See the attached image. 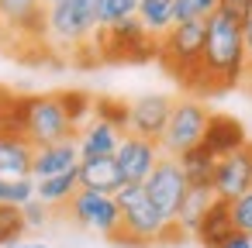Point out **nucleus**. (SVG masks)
I'll return each instance as SVG.
<instances>
[{"label": "nucleus", "mask_w": 252, "mask_h": 248, "mask_svg": "<svg viewBox=\"0 0 252 248\" xmlns=\"http://www.w3.org/2000/svg\"><path fill=\"white\" fill-rule=\"evenodd\" d=\"M242 73H245L242 25L224 18L221 11H214L204 21V52H200V66H197V76L187 93L197 100L228 93V90L242 86Z\"/></svg>", "instance_id": "f257e3e1"}, {"label": "nucleus", "mask_w": 252, "mask_h": 248, "mask_svg": "<svg viewBox=\"0 0 252 248\" xmlns=\"http://www.w3.org/2000/svg\"><path fill=\"white\" fill-rule=\"evenodd\" d=\"M114 200H118V210H121V227L107 241L118 245V248H149V245H156L166 220L152 207V200L145 196L142 183H125L114 193Z\"/></svg>", "instance_id": "f03ea898"}, {"label": "nucleus", "mask_w": 252, "mask_h": 248, "mask_svg": "<svg viewBox=\"0 0 252 248\" xmlns=\"http://www.w3.org/2000/svg\"><path fill=\"white\" fill-rule=\"evenodd\" d=\"M200 52H204V21L173 25L162 38H156V59L180 83V90H190L200 66Z\"/></svg>", "instance_id": "7ed1b4c3"}, {"label": "nucleus", "mask_w": 252, "mask_h": 248, "mask_svg": "<svg viewBox=\"0 0 252 248\" xmlns=\"http://www.w3.org/2000/svg\"><path fill=\"white\" fill-rule=\"evenodd\" d=\"M76 124L69 121L59 93H42V97H21V135L42 148V145H56V141H69L76 138Z\"/></svg>", "instance_id": "20e7f679"}, {"label": "nucleus", "mask_w": 252, "mask_h": 248, "mask_svg": "<svg viewBox=\"0 0 252 248\" xmlns=\"http://www.w3.org/2000/svg\"><path fill=\"white\" fill-rule=\"evenodd\" d=\"M90 49L100 62H149L156 59V38L142 28L138 18H125L111 28H97Z\"/></svg>", "instance_id": "39448f33"}, {"label": "nucleus", "mask_w": 252, "mask_h": 248, "mask_svg": "<svg viewBox=\"0 0 252 248\" xmlns=\"http://www.w3.org/2000/svg\"><path fill=\"white\" fill-rule=\"evenodd\" d=\"M207 117H211V107L197 97H183V100H173V110H169V121H166V131L159 138V148L162 155H173L180 159L183 152L197 148L200 138H204V128H207Z\"/></svg>", "instance_id": "423d86ee"}, {"label": "nucleus", "mask_w": 252, "mask_h": 248, "mask_svg": "<svg viewBox=\"0 0 252 248\" xmlns=\"http://www.w3.org/2000/svg\"><path fill=\"white\" fill-rule=\"evenodd\" d=\"M97 31V18L87 14L76 0H59V4L45 7V42L66 52L90 49V38Z\"/></svg>", "instance_id": "0eeeda50"}, {"label": "nucleus", "mask_w": 252, "mask_h": 248, "mask_svg": "<svg viewBox=\"0 0 252 248\" xmlns=\"http://www.w3.org/2000/svg\"><path fill=\"white\" fill-rule=\"evenodd\" d=\"M142 190H145V196L152 200V207L162 214V220H176L180 200H183V193H187V179H183L180 162H176L173 155H162V159L152 165V172L145 176Z\"/></svg>", "instance_id": "6e6552de"}, {"label": "nucleus", "mask_w": 252, "mask_h": 248, "mask_svg": "<svg viewBox=\"0 0 252 248\" xmlns=\"http://www.w3.org/2000/svg\"><path fill=\"white\" fill-rule=\"evenodd\" d=\"M66 217L87 231H97L104 238H111L118 227H121V210H118V200L114 196H104V193H90V190H76L73 200L63 207Z\"/></svg>", "instance_id": "1a4fd4ad"}, {"label": "nucleus", "mask_w": 252, "mask_h": 248, "mask_svg": "<svg viewBox=\"0 0 252 248\" xmlns=\"http://www.w3.org/2000/svg\"><path fill=\"white\" fill-rule=\"evenodd\" d=\"M211 190L218 200H235L245 190H252V141H245L242 148H235L231 155H221L214 162V179Z\"/></svg>", "instance_id": "9d476101"}, {"label": "nucleus", "mask_w": 252, "mask_h": 248, "mask_svg": "<svg viewBox=\"0 0 252 248\" xmlns=\"http://www.w3.org/2000/svg\"><path fill=\"white\" fill-rule=\"evenodd\" d=\"M169 110H173V97H166V93L138 97L135 104H128V124H125V135H138V138L159 141L162 131H166Z\"/></svg>", "instance_id": "9b49d317"}, {"label": "nucleus", "mask_w": 252, "mask_h": 248, "mask_svg": "<svg viewBox=\"0 0 252 248\" xmlns=\"http://www.w3.org/2000/svg\"><path fill=\"white\" fill-rule=\"evenodd\" d=\"M162 159V148L159 141L152 138H138V135H125L118 152H114V162L125 176V183H145V176L152 172V165Z\"/></svg>", "instance_id": "f8f14e48"}, {"label": "nucleus", "mask_w": 252, "mask_h": 248, "mask_svg": "<svg viewBox=\"0 0 252 248\" xmlns=\"http://www.w3.org/2000/svg\"><path fill=\"white\" fill-rule=\"evenodd\" d=\"M125 131L104 117H90L80 131H76V148H80V162L83 159H107L118 152Z\"/></svg>", "instance_id": "ddd939ff"}, {"label": "nucleus", "mask_w": 252, "mask_h": 248, "mask_svg": "<svg viewBox=\"0 0 252 248\" xmlns=\"http://www.w3.org/2000/svg\"><path fill=\"white\" fill-rule=\"evenodd\" d=\"M249 141V135H245V128H242V121L238 117H231V114H218V110H211V117H207V128H204V138H200V145L214 155V159H221V155H231L235 148H242Z\"/></svg>", "instance_id": "4468645a"}, {"label": "nucleus", "mask_w": 252, "mask_h": 248, "mask_svg": "<svg viewBox=\"0 0 252 248\" xmlns=\"http://www.w3.org/2000/svg\"><path fill=\"white\" fill-rule=\"evenodd\" d=\"M235 234V224H231V207H228V200H211V207L204 210V217L197 220V227H193V234L190 238H197V245L200 248H224L228 245V238Z\"/></svg>", "instance_id": "2eb2a0df"}, {"label": "nucleus", "mask_w": 252, "mask_h": 248, "mask_svg": "<svg viewBox=\"0 0 252 248\" xmlns=\"http://www.w3.org/2000/svg\"><path fill=\"white\" fill-rule=\"evenodd\" d=\"M0 25L18 31L45 38V7L42 0H0Z\"/></svg>", "instance_id": "dca6fc26"}, {"label": "nucleus", "mask_w": 252, "mask_h": 248, "mask_svg": "<svg viewBox=\"0 0 252 248\" xmlns=\"http://www.w3.org/2000/svg\"><path fill=\"white\" fill-rule=\"evenodd\" d=\"M35 145L18 131H0V179H25L32 176Z\"/></svg>", "instance_id": "f3484780"}, {"label": "nucleus", "mask_w": 252, "mask_h": 248, "mask_svg": "<svg viewBox=\"0 0 252 248\" xmlns=\"http://www.w3.org/2000/svg\"><path fill=\"white\" fill-rule=\"evenodd\" d=\"M76 165H80L76 138L56 141V145H42V148H35V159H32V179H49V176L69 172Z\"/></svg>", "instance_id": "a211bd4d"}, {"label": "nucleus", "mask_w": 252, "mask_h": 248, "mask_svg": "<svg viewBox=\"0 0 252 248\" xmlns=\"http://www.w3.org/2000/svg\"><path fill=\"white\" fill-rule=\"evenodd\" d=\"M76 176H80V190L104 193V196H114L125 186V176H121L114 155H107V159H83L76 165Z\"/></svg>", "instance_id": "6ab92c4d"}, {"label": "nucleus", "mask_w": 252, "mask_h": 248, "mask_svg": "<svg viewBox=\"0 0 252 248\" xmlns=\"http://www.w3.org/2000/svg\"><path fill=\"white\" fill-rule=\"evenodd\" d=\"M76 190H80V176H76V169L59 172V176H49V179H35V196H38L42 203H49L52 210H56V207L63 210V207L73 200Z\"/></svg>", "instance_id": "aec40b11"}, {"label": "nucleus", "mask_w": 252, "mask_h": 248, "mask_svg": "<svg viewBox=\"0 0 252 248\" xmlns=\"http://www.w3.org/2000/svg\"><path fill=\"white\" fill-rule=\"evenodd\" d=\"M173 4H176V0H138L135 18L142 21V28H145L152 38H162V35L176 25V18H173Z\"/></svg>", "instance_id": "412c9836"}, {"label": "nucleus", "mask_w": 252, "mask_h": 248, "mask_svg": "<svg viewBox=\"0 0 252 248\" xmlns=\"http://www.w3.org/2000/svg\"><path fill=\"white\" fill-rule=\"evenodd\" d=\"M176 162H180V169H183L187 186H211V179H214V162H218V159H214L204 145L183 152Z\"/></svg>", "instance_id": "4be33fe9"}, {"label": "nucleus", "mask_w": 252, "mask_h": 248, "mask_svg": "<svg viewBox=\"0 0 252 248\" xmlns=\"http://www.w3.org/2000/svg\"><path fill=\"white\" fill-rule=\"evenodd\" d=\"M211 200H214V190L211 186H187V193L180 200V210H176V224L187 234H193V227L204 217V210L211 207Z\"/></svg>", "instance_id": "5701e85b"}, {"label": "nucleus", "mask_w": 252, "mask_h": 248, "mask_svg": "<svg viewBox=\"0 0 252 248\" xmlns=\"http://www.w3.org/2000/svg\"><path fill=\"white\" fill-rule=\"evenodd\" d=\"M138 11V0H100L97 7V28H111L125 18H135Z\"/></svg>", "instance_id": "b1692460"}, {"label": "nucleus", "mask_w": 252, "mask_h": 248, "mask_svg": "<svg viewBox=\"0 0 252 248\" xmlns=\"http://www.w3.org/2000/svg\"><path fill=\"white\" fill-rule=\"evenodd\" d=\"M28 200H35V179H0V203H11V207H25Z\"/></svg>", "instance_id": "393cba45"}, {"label": "nucleus", "mask_w": 252, "mask_h": 248, "mask_svg": "<svg viewBox=\"0 0 252 248\" xmlns=\"http://www.w3.org/2000/svg\"><path fill=\"white\" fill-rule=\"evenodd\" d=\"M214 11H218V0H176L173 4L176 25H183V21H207Z\"/></svg>", "instance_id": "a878e982"}, {"label": "nucleus", "mask_w": 252, "mask_h": 248, "mask_svg": "<svg viewBox=\"0 0 252 248\" xmlns=\"http://www.w3.org/2000/svg\"><path fill=\"white\" fill-rule=\"evenodd\" d=\"M25 231H28V224H25V217H21V207L0 203V245L18 241Z\"/></svg>", "instance_id": "bb28decb"}, {"label": "nucleus", "mask_w": 252, "mask_h": 248, "mask_svg": "<svg viewBox=\"0 0 252 248\" xmlns=\"http://www.w3.org/2000/svg\"><path fill=\"white\" fill-rule=\"evenodd\" d=\"M228 207H231V224H235V231L252 234V190H245L242 196H235Z\"/></svg>", "instance_id": "cd10ccee"}, {"label": "nucleus", "mask_w": 252, "mask_h": 248, "mask_svg": "<svg viewBox=\"0 0 252 248\" xmlns=\"http://www.w3.org/2000/svg\"><path fill=\"white\" fill-rule=\"evenodd\" d=\"M21 217H25V224H28V227H42V224L52 217V207H49V203H42V200L35 196V200H28V203L21 207Z\"/></svg>", "instance_id": "c85d7f7f"}, {"label": "nucleus", "mask_w": 252, "mask_h": 248, "mask_svg": "<svg viewBox=\"0 0 252 248\" xmlns=\"http://www.w3.org/2000/svg\"><path fill=\"white\" fill-rule=\"evenodd\" d=\"M218 11L238 25H245L252 18V0H218Z\"/></svg>", "instance_id": "c756f323"}, {"label": "nucleus", "mask_w": 252, "mask_h": 248, "mask_svg": "<svg viewBox=\"0 0 252 248\" xmlns=\"http://www.w3.org/2000/svg\"><path fill=\"white\" fill-rule=\"evenodd\" d=\"M242 42H245V73H242V90L252 93V18L242 25Z\"/></svg>", "instance_id": "7c9ffc66"}, {"label": "nucleus", "mask_w": 252, "mask_h": 248, "mask_svg": "<svg viewBox=\"0 0 252 248\" xmlns=\"http://www.w3.org/2000/svg\"><path fill=\"white\" fill-rule=\"evenodd\" d=\"M224 248H252V241H249V234H242V231H235L231 238H228V245Z\"/></svg>", "instance_id": "2f4dec72"}, {"label": "nucleus", "mask_w": 252, "mask_h": 248, "mask_svg": "<svg viewBox=\"0 0 252 248\" xmlns=\"http://www.w3.org/2000/svg\"><path fill=\"white\" fill-rule=\"evenodd\" d=\"M76 4H80L87 14H94V18H97V7H100V0H76Z\"/></svg>", "instance_id": "473e14b6"}, {"label": "nucleus", "mask_w": 252, "mask_h": 248, "mask_svg": "<svg viewBox=\"0 0 252 248\" xmlns=\"http://www.w3.org/2000/svg\"><path fill=\"white\" fill-rule=\"evenodd\" d=\"M149 248H187V245H149Z\"/></svg>", "instance_id": "72a5a7b5"}, {"label": "nucleus", "mask_w": 252, "mask_h": 248, "mask_svg": "<svg viewBox=\"0 0 252 248\" xmlns=\"http://www.w3.org/2000/svg\"><path fill=\"white\" fill-rule=\"evenodd\" d=\"M52 4H59V0H42V7H52Z\"/></svg>", "instance_id": "f704fd0d"}, {"label": "nucleus", "mask_w": 252, "mask_h": 248, "mask_svg": "<svg viewBox=\"0 0 252 248\" xmlns=\"http://www.w3.org/2000/svg\"><path fill=\"white\" fill-rule=\"evenodd\" d=\"M18 248H45V245H18Z\"/></svg>", "instance_id": "c9c22d12"}, {"label": "nucleus", "mask_w": 252, "mask_h": 248, "mask_svg": "<svg viewBox=\"0 0 252 248\" xmlns=\"http://www.w3.org/2000/svg\"><path fill=\"white\" fill-rule=\"evenodd\" d=\"M249 241H252V234H249Z\"/></svg>", "instance_id": "e433bc0d"}]
</instances>
